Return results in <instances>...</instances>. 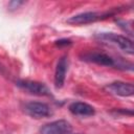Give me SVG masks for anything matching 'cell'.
<instances>
[{
	"mask_svg": "<svg viewBox=\"0 0 134 134\" xmlns=\"http://www.w3.org/2000/svg\"><path fill=\"white\" fill-rule=\"evenodd\" d=\"M69 111L76 116H92L95 111L94 108L87 104V103H83V102H74L69 106Z\"/></svg>",
	"mask_w": 134,
	"mask_h": 134,
	"instance_id": "9",
	"label": "cell"
},
{
	"mask_svg": "<svg viewBox=\"0 0 134 134\" xmlns=\"http://www.w3.org/2000/svg\"><path fill=\"white\" fill-rule=\"evenodd\" d=\"M82 60L90 63H94L97 65H102V66H110V67H116V68L119 66L118 62L115 59H113L112 57L104 52H97V51L88 52L82 55Z\"/></svg>",
	"mask_w": 134,
	"mask_h": 134,
	"instance_id": "5",
	"label": "cell"
},
{
	"mask_svg": "<svg viewBox=\"0 0 134 134\" xmlns=\"http://www.w3.org/2000/svg\"><path fill=\"white\" fill-rule=\"evenodd\" d=\"M106 90L110 93L118 96H132L134 93V86L132 83H126L121 81H116L108 84L106 86Z\"/></svg>",
	"mask_w": 134,
	"mask_h": 134,
	"instance_id": "7",
	"label": "cell"
},
{
	"mask_svg": "<svg viewBox=\"0 0 134 134\" xmlns=\"http://www.w3.org/2000/svg\"><path fill=\"white\" fill-rule=\"evenodd\" d=\"M71 130V125L67 120L59 119L44 125L40 129V134H69Z\"/></svg>",
	"mask_w": 134,
	"mask_h": 134,
	"instance_id": "6",
	"label": "cell"
},
{
	"mask_svg": "<svg viewBox=\"0 0 134 134\" xmlns=\"http://www.w3.org/2000/svg\"><path fill=\"white\" fill-rule=\"evenodd\" d=\"M112 15H113L112 12H103V13H100V12H85V13H81V14L70 17L67 20V22L70 24H75V25H83V24L85 25V24L96 22L98 20L106 19Z\"/></svg>",
	"mask_w": 134,
	"mask_h": 134,
	"instance_id": "2",
	"label": "cell"
},
{
	"mask_svg": "<svg viewBox=\"0 0 134 134\" xmlns=\"http://www.w3.org/2000/svg\"><path fill=\"white\" fill-rule=\"evenodd\" d=\"M68 69V59L67 57H62L59 59L54 71V85L57 88H61L64 85L66 73Z\"/></svg>",
	"mask_w": 134,
	"mask_h": 134,
	"instance_id": "8",
	"label": "cell"
},
{
	"mask_svg": "<svg viewBox=\"0 0 134 134\" xmlns=\"http://www.w3.org/2000/svg\"><path fill=\"white\" fill-rule=\"evenodd\" d=\"M23 110L27 115H29L32 118H37V119L48 117L52 114L51 108L47 104L41 103V102L25 103L23 106Z\"/></svg>",
	"mask_w": 134,
	"mask_h": 134,
	"instance_id": "3",
	"label": "cell"
},
{
	"mask_svg": "<svg viewBox=\"0 0 134 134\" xmlns=\"http://www.w3.org/2000/svg\"><path fill=\"white\" fill-rule=\"evenodd\" d=\"M96 38L99 41H103L105 43H110V44L117 46L119 49H121L122 51H125L129 54H133V52H134L133 42L131 39H129L126 36L117 35L114 32H102V34H98L96 36Z\"/></svg>",
	"mask_w": 134,
	"mask_h": 134,
	"instance_id": "1",
	"label": "cell"
},
{
	"mask_svg": "<svg viewBox=\"0 0 134 134\" xmlns=\"http://www.w3.org/2000/svg\"><path fill=\"white\" fill-rule=\"evenodd\" d=\"M69 134H71V133H69Z\"/></svg>",
	"mask_w": 134,
	"mask_h": 134,
	"instance_id": "10",
	"label": "cell"
},
{
	"mask_svg": "<svg viewBox=\"0 0 134 134\" xmlns=\"http://www.w3.org/2000/svg\"><path fill=\"white\" fill-rule=\"evenodd\" d=\"M17 86L20 87L21 89L35 94V95H40V96H48L50 95V90L48 87L40 82L36 81H29V80H21L17 82Z\"/></svg>",
	"mask_w": 134,
	"mask_h": 134,
	"instance_id": "4",
	"label": "cell"
}]
</instances>
